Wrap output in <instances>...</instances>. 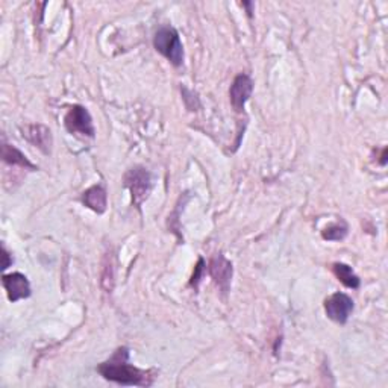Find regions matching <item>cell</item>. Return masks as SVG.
<instances>
[{
    "label": "cell",
    "mask_w": 388,
    "mask_h": 388,
    "mask_svg": "<svg viewBox=\"0 0 388 388\" xmlns=\"http://www.w3.org/2000/svg\"><path fill=\"white\" fill-rule=\"evenodd\" d=\"M129 352L126 348H120L116 350V354L112 355L111 359L105 361L97 368L107 381L117 382L121 385H140L147 387L152 384L154 376L146 372V370H140L128 363Z\"/></svg>",
    "instance_id": "obj_1"
},
{
    "label": "cell",
    "mask_w": 388,
    "mask_h": 388,
    "mask_svg": "<svg viewBox=\"0 0 388 388\" xmlns=\"http://www.w3.org/2000/svg\"><path fill=\"white\" fill-rule=\"evenodd\" d=\"M154 46L176 67L184 63V47L179 38V33L170 26H163L156 31L154 37Z\"/></svg>",
    "instance_id": "obj_2"
},
{
    "label": "cell",
    "mask_w": 388,
    "mask_h": 388,
    "mask_svg": "<svg viewBox=\"0 0 388 388\" xmlns=\"http://www.w3.org/2000/svg\"><path fill=\"white\" fill-rule=\"evenodd\" d=\"M123 181H125V187L132 194V200H134L135 207L140 208V205L147 199L149 193H151V174L143 167H134V169H130L125 174V179Z\"/></svg>",
    "instance_id": "obj_3"
},
{
    "label": "cell",
    "mask_w": 388,
    "mask_h": 388,
    "mask_svg": "<svg viewBox=\"0 0 388 388\" xmlns=\"http://www.w3.org/2000/svg\"><path fill=\"white\" fill-rule=\"evenodd\" d=\"M66 128L72 134H81L84 137H94V125L90 112L81 105H75L68 110L67 116L64 119Z\"/></svg>",
    "instance_id": "obj_4"
},
{
    "label": "cell",
    "mask_w": 388,
    "mask_h": 388,
    "mask_svg": "<svg viewBox=\"0 0 388 388\" xmlns=\"http://www.w3.org/2000/svg\"><path fill=\"white\" fill-rule=\"evenodd\" d=\"M324 311L331 320L345 324L354 311V301L345 293H335L324 301Z\"/></svg>",
    "instance_id": "obj_5"
},
{
    "label": "cell",
    "mask_w": 388,
    "mask_h": 388,
    "mask_svg": "<svg viewBox=\"0 0 388 388\" xmlns=\"http://www.w3.org/2000/svg\"><path fill=\"white\" fill-rule=\"evenodd\" d=\"M253 91V82L248 75H238L231 85L229 96H231V105L237 112H241L244 110L246 102L249 100Z\"/></svg>",
    "instance_id": "obj_6"
},
{
    "label": "cell",
    "mask_w": 388,
    "mask_h": 388,
    "mask_svg": "<svg viewBox=\"0 0 388 388\" xmlns=\"http://www.w3.org/2000/svg\"><path fill=\"white\" fill-rule=\"evenodd\" d=\"M3 287L6 290L8 299L11 302H17L20 299H26L31 296V284L28 278L22 273H11V275H5L2 278Z\"/></svg>",
    "instance_id": "obj_7"
},
{
    "label": "cell",
    "mask_w": 388,
    "mask_h": 388,
    "mask_svg": "<svg viewBox=\"0 0 388 388\" xmlns=\"http://www.w3.org/2000/svg\"><path fill=\"white\" fill-rule=\"evenodd\" d=\"M209 273L216 281V284L223 290V293H227L232 278V264L223 255L218 253L209 262Z\"/></svg>",
    "instance_id": "obj_8"
},
{
    "label": "cell",
    "mask_w": 388,
    "mask_h": 388,
    "mask_svg": "<svg viewBox=\"0 0 388 388\" xmlns=\"http://www.w3.org/2000/svg\"><path fill=\"white\" fill-rule=\"evenodd\" d=\"M23 137L26 140H29L33 146H37L44 154L50 152L52 147V134L49 128L43 125H31L22 129Z\"/></svg>",
    "instance_id": "obj_9"
},
{
    "label": "cell",
    "mask_w": 388,
    "mask_h": 388,
    "mask_svg": "<svg viewBox=\"0 0 388 388\" xmlns=\"http://www.w3.org/2000/svg\"><path fill=\"white\" fill-rule=\"evenodd\" d=\"M82 202L85 204V207L93 209L94 213L103 214L105 211H107V204H108L107 191H105V188L100 187V185H94V187L88 188L84 193Z\"/></svg>",
    "instance_id": "obj_10"
},
{
    "label": "cell",
    "mask_w": 388,
    "mask_h": 388,
    "mask_svg": "<svg viewBox=\"0 0 388 388\" xmlns=\"http://www.w3.org/2000/svg\"><path fill=\"white\" fill-rule=\"evenodd\" d=\"M332 271H334V275L338 278L341 284H345L346 287H349V288H358L359 287V284H361L359 278L355 275V271L352 270V267L348 266V264L335 262L332 266Z\"/></svg>",
    "instance_id": "obj_11"
},
{
    "label": "cell",
    "mask_w": 388,
    "mask_h": 388,
    "mask_svg": "<svg viewBox=\"0 0 388 388\" xmlns=\"http://www.w3.org/2000/svg\"><path fill=\"white\" fill-rule=\"evenodd\" d=\"M2 158L3 161L8 164L13 165H20V167H26V169H32L35 170V165L32 163H29L28 158H26L19 149H15L14 146H10L3 143L2 146Z\"/></svg>",
    "instance_id": "obj_12"
},
{
    "label": "cell",
    "mask_w": 388,
    "mask_h": 388,
    "mask_svg": "<svg viewBox=\"0 0 388 388\" xmlns=\"http://www.w3.org/2000/svg\"><path fill=\"white\" fill-rule=\"evenodd\" d=\"M348 231H349V227H348L346 222L340 220V222L332 223L328 227H324L322 237L328 241H340L348 235Z\"/></svg>",
    "instance_id": "obj_13"
},
{
    "label": "cell",
    "mask_w": 388,
    "mask_h": 388,
    "mask_svg": "<svg viewBox=\"0 0 388 388\" xmlns=\"http://www.w3.org/2000/svg\"><path fill=\"white\" fill-rule=\"evenodd\" d=\"M204 260H199V264H197V267H196V273L193 275V281H191V284L193 285H197V282L200 281V276H202V270H204Z\"/></svg>",
    "instance_id": "obj_14"
},
{
    "label": "cell",
    "mask_w": 388,
    "mask_h": 388,
    "mask_svg": "<svg viewBox=\"0 0 388 388\" xmlns=\"http://www.w3.org/2000/svg\"><path fill=\"white\" fill-rule=\"evenodd\" d=\"M13 261H10V253L6 252V249L3 248V267L2 269H8L10 267V264H11Z\"/></svg>",
    "instance_id": "obj_15"
}]
</instances>
